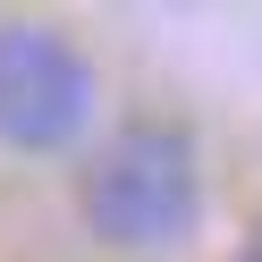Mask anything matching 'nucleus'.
Instances as JSON below:
<instances>
[{
	"instance_id": "2",
	"label": "nucleus",
	"mask_w": 262,
	"mask_h": 262,
	"mask_svg": "<svg viewBox=\"0 0 262 262\" xmlns=\"http://www.w3.org/2000/svg\"><path fill=\"white\" fill-rule=\"evenodd\" d=\"M102 110V76L59 26L0 17V144L9 152H76Z\"/></svg>"
},
{
	"instance_id": "1",
	"label": "nucleus",
	"mask_w": 262,
	"mask_h": 262,
	"mask_svg": "<svg viewBox=\"0 0 262 262\" xmlns=\"http://www.w3.org/2000/svg\"><path fill=\"white\" fill-rule=\"evenodd\" d=\"M76 211L119 254H169L203 220V161L178 119H127L76 169Z\"/></svg>"
},
{
	"instance_id": "3",
	"label": "nucleus",
	"mask_w": 262,
	"mask_h": 262,
	"mask_svg": "<svg viewBox=\"0 0 262 262\" xmlns=\"http://www.w3.org/2000/svg\"><path fill=\"white\" fill-rule=\"evenodd\" d=\"M228 262H262V220H254V228L237 237V254H228Z\"/></svg>"
}]
</instances>
